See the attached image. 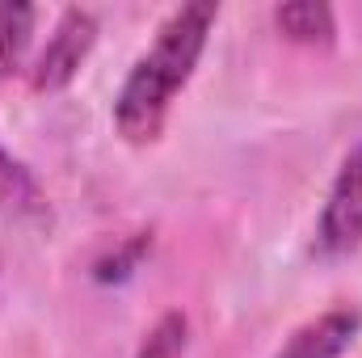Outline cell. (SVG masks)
Listing matches in <instances>:
<instances>
[{"instance_id": "obj_1", "label": "cell", "mask_w": 362, "mask_h": 358, "mask_svg": "<svg viewBox=\"0 0 362 358\" xmlns=\"http://www.w3.org/2000/svg\"><path fill=\"white\" fill-rule=\"evenodd\" d=\"M215 17H219V8L206 0L181 4L160 25L152 51L131 68V76L122 81V89L114 97V122H118L127 144H152L165 131L169 105L185 89V81L194 76Z\"/></svg>"}, {"instance_id": "obj_2", "label": "cell", "mask_w": 362, "mask_h": 358, "mask_svg": "<svg viewBox=\"0 0 362 358\" xmlns=\"http://www.w3.org/2000/svg\"><path fill=\"white\" fill-rule=\"evenodd\" d=\"M93 42H97V17L89 8H68L47 42V51L34 59L30 85L38 93H55L64 85H72V76L81 72V64L89 59Z\"/></svg>"}, {"instance_id": "obj_3", "label": "cell", "mask_w": 362, "mask_h": 358, "mask_svg": "<svg viewBox=\"0 0 362 358\" xmlns=\"http://www.w3.org/2000/svg\"><path fill=\"white\" fill-rule=\"evenodd\" d=\"M316 241L325 253H350L362 245V144L346 156L341 173L333 181V194L320 211Z\"/></svg>"}, {"instance_id": "obj_4", "label": "cell", "mask_w": 362, "mask_h": 358, "mask_svg": "<svg viewBox=\"0 0 362 358\" xmlns=\"http://www.w3.org/2000/svg\"><path fill=\"white\" fill-rule=\"evenodd\" d=\"M358 329H362V316L354 308H333V312L316 316L312 325H303L274 358H341L350 350Z\"/></svg>"}, {"instance_id": "obj_5", "label": "cell", "mask_w": 362, "mask_h": 358, "mask_svg": "<svg viewBox=\"0 0 362 358\" xmlns=\"http://www.w3.org/2000/svg\"><path fill=\"white\" fill-rule=\"evenodd\" d=\"M274 25L291 38V42H308V47H329L337 34L333 8L325 0H291L274 8Z\"/></svg>"}, {"instance_id": "obj_6", "label": "cell", "mask_w": 362, "mask_h": 358, "mask_svg": "<svg viewBox=\"0 0 362 358\" xmlns=\"http://www.w3.org/2000/svg\"><path fill=\"white\" fill-rule=\"evenodd\" d=\"M47 211V198L38 190L34 173L0 148V219H34Z\"/></svg>"}, {"instance_id": "obj_7", "label": "cell", "mask_w": 362, "mask_h": 358, "mask_svg": "<svg viewBox=\"0 0 362 358\" xmlns=\"http://www.w3.org/2000/svg\"><path fill=\"white\" fill-rule=\"evenodd\" d=\"M34 21H38L34 4H0V81L21 72L34 38Z\"/></svg>"}, {"instance_id": "obj_8", "label": "cell", "mask_w": 362, "mask_h": 358, "mask_svg": "<svg viewBox=\"0 0 362 358\" xmlns=\"http://www.w3.org/2000/svg\"><path fill=\"white\" fill-rule=\"evenodd\" d=\"M185 346H189V321H185V312H165L152 325V333L144 337V346H139L135 358H181Z\"/></svg>"}, {"instance_id": "obj_9", "label": "cell", "mask_w": 362, "mask_h": 358, "mask_svg": "<svg viewBox=\"0 0 362 358\" xmlns=\"http://www.w3.org/2000/svg\"><path fill=\"white\" fill-rule=\"evenodd\" d=\"M152 249V232H139V236H131L127 245H118L114 253H105V258H97V266H93V278L97 282H122L131 270L139 266V258Z\"/></svg>"}]
</instances>
